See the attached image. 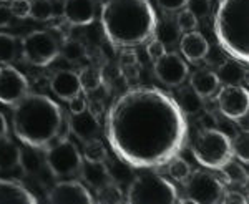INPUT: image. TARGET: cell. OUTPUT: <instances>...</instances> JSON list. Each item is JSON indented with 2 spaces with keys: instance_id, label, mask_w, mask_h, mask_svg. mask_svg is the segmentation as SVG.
I'll use <instances>...</instances> for the list:
<instances>
[{
  "instance_id": "cell-1",
  "label": "cell",
  "mask_w": 249,
  "mask_h": 204,
  "mask_svg": "<svg viewBox=\"0 0 249 204\" xmlns=\"http://www.w3.org/2000/svg\"><path fill=\"white\" fill-rule=\"evenodd\" d=\"M186 115L155 86L130 88L107 113V138L116 158L133 170H155L178 156L188 138Z\"/></svg>"
},
{
  "instance_id": "cell-2",
  "label": "cell",
  "mask_w": 249,
  "mask_h": 204,
  "mask_svg": "<svg viewBox=\"0 0 249 204\" xmlns=\"http://www.w3.org/2000/svg\"><path fill=\"white\" fill-rule=\"evenodd\" d=\"M12 108L14 133L25 146L45 150L62 138L63 128L68 126L62 106L47 95L27 93Z\"/></svg>"
},
{
  "instance_id": "cell-3",
  "label": "cell",
  "mask_w": 249,
  "mask_h": 204,
  "mask_svg": "<svg viewBox=\"0 0 249 204\" xmlns=\"http://www.w3.org/2000/svg\"><path fill=\"white\" fill-rule=\"evenodd\" d=\"M102 27L113 47H136L153 37L158 15L150 0H107Z\"/></svg>"
},
{
  "instance_id": "cell-4",
  "label": "cell",
  "mask_w": 249,
  "mask_h": 204,
  "mask_svg": "<svg viewBox=\"0 0 249 204\" xmlns=\"http://www.w3.org/2000/svg\"><path fill=\"white\" fill-rule=\"evenodd\" d=\"M249 0H221L214 14V35L219 47L243 65L249 63Z\"/></svg>"
},
{
  "instance_id": "cell-5",
  "label": "cell",
  "mask_w": 249,
  "mask_h": 204,
  "mask_svg": "<svg viewBox=\"0 0 249 204\" xmlns=\"http://www.w3.org/2000/svg\"><path fill=\"white\" fill-rule=\"evenodd\" d=\"M123 203L130 204H179L184 199L179 198L178 189L171 181L153 171L143 170L126 191Z\"/></svg>"
},
{
  "instance_id": "cell-6",
  "label": "cell",
  "mask_w": 249,
  "mask_h": 204,
  "mask_svg": "<svg viewBox=\"0 0 249 204\" xmlns=\"http://www.w3.org/2000/svg\"><path fill=\"white\" fill-rule=\"evenodd\" d=\"M191 153L208 170H221L232 159L231 139L216 128H203L191 141Z\"/></svg>"
},
{
  "instance_id": "cell-7",
  "label": "cell",
  "mask_w": 249,
  "mask_h": 204,
  "mask_svg": "<svg viewBox=\"0 0 249 204\" xmlns=\"http://www.w3.org/2000/svg\"><path fill=\"white\" fill-rule=\"evenodd\" d=\"M45 165L50 173L58 179H77L80 178L83 166V156L68 136H62L45 151Z\"/></svg>"
},
{
  "instance_id": "cell-8",
  "label": "cell",
  "mask_w": 249,
  "mask_h": 204,
  "mask_svg": "<svg viewBox=\"0 0 249 204\" xmlns=\"http://www.w3.org/2000/svg\"><path fill=\"white\" fill-rule=\"evenodd\" d=\"M60 55L58 42L45 30H35L22 38V57L34 67H48Z\"/></svg>"
},
{
  "instance_id": "cell-9",
  "label": "cell",
  "mask_w": 249,
  "mask_h": 204,
  "mask_svg": "<svg viewBox=\"0 0 249 204\" xmlns=\"http://www.w3.org/2000/svg\"><path fill=\"white\" fill-rule=\"evenodd\" d=\"M224 194V185L210 171H195L186 179V196L184 203L195 204H218Z\"/></svg>"
},
{
  "instance_id": "cell-10",
  "label": "cell",
  "mask_w": 249,
  "mask_h": 204,
  "mask_svg": "<svg viewBox=\"0 0 249 204\" xmlns=\"http://www.w3.org/2000/svg\"><path fill=\"white\" fill-rule=\"evenodd\" d=\"M29 93V80L15 67L0 65V103L14 106Z\"/></svg>"
},
{
  "instance_id": "cell-11",
  "label": "cell",
  "mask_w": 249,
  "mask_h": 204,
  "mask_svg": "<svg viewBox=\"0 0 249 204\" xmlns=\"http://www.w3.org/2000/svg\"><path fill=\"white\" fill-rule=\"evenodd\" d=\"M218 108L221 115H224L228 119H232V121H238V119L248 117V90L241 85H224L218 93Z\"/></svg>"
},
{
  "instance_id": "cell-12",
  "label": "cell",
  "mask_w": 249,
  "mask_h": 204,
  "mask_svg": "<svg viewBox=\"0 0 249 204\" xmlns=\"http://www.w3.org/2000/svg\"><path fill=\"white\" fill-rule=\"evenodd\" d=\"M50 204H93L90 189L78 179H62L50 189L47 196Z\"/></svg>"
},
{
  "instance_id": "cell-13",
  "label": "cell",
  "mask_w": 249,
  "mask_h": 204,
  "mask_svg": "<svg viewBox=\"0 0 249 204\" xmlns=\"http://www.w3.org/2000/svg\"><path fill=\"white\" fill-rule=\"evenodd\" d=\"M153 68L160 82L168 86H179L190 73L186 62L175 51H166L161 58L156 60Z\"/></svg>"
},
{
  "instance_id": "cell-14",
  "label": "cell",
  "mask_w": 249,
  "mask_h": 204,
  "mask_svg": "<svg viewBox=\"0 0 249 204\" xmlns=\"http://www.w3.org/2000/svg\"><path fill=\"white\" fill-rule=\"evenodd\" d=\"M62 12L70 25L87 27L95 20V0H65Z\"/></svg>"
},
{
  "instance_id": "cell-15",
  "label": "cell",
  "mask_w": 249,
  "mask_h": 204,
  "mask_svg": "<svg viewBox=\"0 0 249 204\" xmlns=\"http://www.w3.org/2000/svg\"><path fill=\"white\" fill-rule=\"evenodd\" d=\"M179 51H181V55L188 62H201L210 53V43H208L204 35L199 34V32H184V35L179 38Z\"/></svg>"
},
{
  "instance_id": "cell-16",
  "label": "cell",
  "mask_w": 249,
  "mask_h": 204,
  "mask_svg": "<svg viewBox=\"0 0 249 204\" xmlns=\"http://www.w3.org/2000/svg\"><path fill=\"white\" fill-rule=\"evenodd\" d=\"M68 128L83 143L88 141V139L96 138L100 135V131H102L98 118L95 115H91L88 110L77 115H71V118L68 119Z\"/></svg>"
},
{
  "instance_id": "cell-17",
  "label": "cell",
  "mask_w": 249,
  "mask_h": 204,
  "mask_svg": "<svg viewBox=\"0 0 249 204\" xmlns=\"http://www.w3.org/2000/svg\"><path fill=\"white\" fill-rule=\"evenodd\" d=\"M50 88L60 100H65V102L77 97L82 91L78 73L71 70H58L50 80Z\"/></svg>"
},
{
  "instance_id": "cell-18",
  "label": "cell",
  "mask_w": 249,
  "mask_h": 204,
  "mask_svg": "<svg viewBox=\"0 0 249 204\" xmlns=\"http://www.w3.org/2000/svg\"><path fill=\"white\" fill-rule=\"evenodd\" d=\"M37 198L23 185L0 178V204H37Z\"/></svg>"
},
{
  "instance_id": "cell-19",
  "label": "cell",
  "mask_w": 249,
  "mask_h": 204,
  "mask_svg": "<svg viewBox=\"0 0 249 204\" xmlns=\"http://www.w3.org/2000/svg\"><path fill=\"white\" fill-rule=\"evenodd\" d=\"M191 88L203 98H210L216 91L219 90V78L216 75V71L208 70V68H201V70H196L190 78Z\"/></svg>"
},
{
  "instance_id": "cell-20",
  "label": "cell",
  "mask_w": 249,
  "mask_h": 204,
  "mask_svg": "<svg viewBox=\"0 0 249 204\" xmlns=\"http://www.w3.org/2000/svg\"><path fill=\"white\" fill-rule=\"evenodd\" d=\"M80 178H83L87 181V185L90 187H100L102 185H105L108 181H113L110 171L105 163H90L85 161L82 166V173H80Z\"/></svg>"
},
{
  "instance_id": "cell-21",
  "label": "cell",
  "mask_w": 249,
  "mask_h": 204,
  "mask_svg": "<svg viewBox=\"0 0 249 204\" xmlns=\"http://www.w3.org/2000/svg\"><path fill=\"white\" fill-rule=\"evenodd\" d=\"M216 75H218L219 82L224 83V85H241L246 80L248 71L246 65H243L238 60L231 58L228 62H224L223 65H219Z\"/></svg>"
},
{
  "instance_id": "cell-22",
  "label": "cell",
  "mask_w": 249,
  "mask_h": 204,
  "mask_svg": "<svg viewBox=\"0 0 249 204\" xmlns=\"http://www.w3.org/2000/svg\"><path fill=\"white\" fill-rule=\"evenodd\" d=\"M20 151L22 148L9 139V136L0 139V171H14L20 168Z\"/></svg>"
},
{
  "instance_id": "cell-23",
  "label": "cell",
  "mask_w": 249,
  "mask_h": 204,
  "mask_svg": "<svg viewBox=\"0 0 249 204\" xmlns=\"http://www.w3.org/2000/svg\"><path fill=\"white\" fill-rule=\"evenodd\" d=\"M175 102L178 103L179 110H181L184 115H190V117L198 115L204 106L203 97H199L191 86H186V88H183V90H179Z\"/></svg>"
},
{
  "instance_id": "cell-24",
  "label": "cell",
  "mask_w": 249,
  "mask_h": 204,
  "mask_svg": "<svg viewBox=\"0 0 249 204\" xmlns=\"http://www.w3.org/2000/svg\"><path fill=\"white\" fill-rule=\"evenodd\" d=\"M120 71L126 80H136L140 77V71H142V65L138 62V55L135 50H131V47L123 49L118 58Z\"/></svg>"
},
{
  "instance_id": "cell-25",
  "label": "cell",
  "mask_w": 249,
  "mask_h": 204,
  "mask_svg": "<svg viewBox=\"0 0 249 204\" xmlns=\"http://www.w3.org/2000/svg\"><path fill=\"white\" fill-rule=\"evenodd\" d=\"M95 203L100 204H120L124 201V196L118 186L115 185V181H108L100 187H96L95 193Z\"/></svg>"
},
{
  "instance_id": "cell-26",
  "label": "cell",
  "mask_w": 249,
  "mask_h": 204,
  "mask_svg": "<svg viewBox=\"0 0 249 204\" xmlns=\"http://www.w3.org/2000/svg\"><path fill=\"white\" fill-rule=\"evenodd\" d=\"M18 53V42L14 35L0 32V65L14 63Z\"/></svg>"
},
{
  "instance_id": "cell-27",
  "label": "cell",
  "mask_w": 249,
  "mask_h": 204,
  "mask_svg": "<svg viewBox=\"0 0 249 204\" xmlns=\"http://www.w3.org/2000/svg\"><path fill=\"white\" fill-rule=\"evenodd\" d=\"M78 80H80V86L85 93H91V91H96L100 86L103 85V75L98 68L93 67H87L83 68L78 73Z\"/></svg>"
},
{
  "instance_id": "cell-28",
  "label": "cell",
  "mask_w": 249,
  "mask_h": 204,
  "mask_svg": "<svg viewBox=\"0 0 249 204\" xmlns=\"http://www.w3.org/2000/svg\"><path fill=\"white\" fill-rule=\"evenodd\" d=\"M107 158H108L107 148L98 138L85 141V146H83V161L107 163Z\"/></svg>"
},
{
  "instance_id": "cell-29",
  "label": "cell",
  "mask_w": 249,
  "mask_h": 204,
  "mask_svg": "<svg viewBox=\"0 0 249 204\" xmlns=\"http://www.w3.org/2000/svg\"><path fill=\"white\" fill-rule=\"evenodd\" d=\"M219 171L224 174V178H226V181L230 183V185H236V186H246L248 185L246 170H244L239 163L232 161V159H230V161L221 168Z\"/></svg>"
},
{
  "instance_id": "cell-30",
  "label": "cell",
  "mask_w": 249,
  "mask_h": 204,
  "mask_svg": "<svg viewBox=\"0 0 249 204\" xmlns=\"http://www.w3.org/2000/svg\"><path fill=\"white\" fill-rule=\"evenodd\" d=\"M20 168L25 171L27 174L38 173L42 170V156L38 154L37 148H23L20 151Z\"/></svg>"
},
{
  "instance_id": "cell-31",
  "label": "cell",
  "mask_w": 249,
  "mask_h": 204,
  "mask_svg": "<svg viewBox=\"0 0 249 204\" xmlns=\"http://www.w3.org/2000/svg\"><path fill=\"white\" fill-rule=\"evenodd\" d=\"M155 38H158L160 42L163 43L164 47L166 45H173V43H176L179 40V35H181V32H179L178 25L173 22H163V23H158L155 29Z\"/></svg>"
},
{
  "instance_id": "cell-32",
  "label": "cell",
  "mask_w": 249,
  "mask_h": 204,
  "mask_svg": "<svg viewBox=\"0 0 249 204\" xmlns=\"http://www.w3.org/2000/svg\"><path fill=\"white\" fill-rule=\"evenodd\" d=\"M30 17L38 22H48L55 17V7L52 0H34L30 2Z\"/></svg>"
},
{
  "instance_id": "cell-33",
  "label": "cell",
  "mask_w": 249,
  "mask_h": 204,
  "mask_svg": "<svg viewBox=\"0 0 249 204\" xmlns=\"http://www.w3.org/2000/svg\"><path fill=\"white\" fill-rule=\"evenodd\" d=\"M166 165H168V174H170L171 178L175 179V181L184 183L188 178H190L191 166L188 165V163L184 161L183 158H178V156H175V158L170 159Z\"/></svg>"
},
{
  "instance_id": "cell-34",
  "label": "cell",
  "mask_w": 249,
  "mask_h": 204,
  "mask_svg": "<svg viewBox=\"0 0 249 204\" xmlns=\"http://www.w3.org/2000/svg\"><path fill=\"white\" fill-rule=\"evenodd\" d=\"M231 150L232 156L239 159L241 163L249 161V139H248V130H241L236 135L234 139H231Z\"/></svg>"
},
{
  "instance_id": "cell-35",
  "label": "cell",
  "mask_w": 249,
  "mask_h": 204,
  "mask_svg": "<svg viewBox=\"0 0 249 204\" xmlns=\"http://www.w3.org/2000/svg\"><path fill=\"white\" fill-rule=\"evenodd\" d=\"M60 53L63 55V58L68 62H80V60L85 58L87 49L80 40H65Z\"/></svg>"
},
{
  "instance_id": "cell-36",
  "label": "cell",
  "mask_w": 249,
  "mask_h": 204,
  "mask_svg": "<svg viewBox=\"0 0 249 204\" xmlns=\"http://www.w3.org/2000/svg\"><path fill=\"white\" fill-rule=\"evenodd\" d=\"M175 23L178 25L179 32H191L196 30V27H198V18H196V15L188 7H183L181 12L176 15Z\"/></svg>"
},
{
  "instance_id": "cell-37",
  "label": "cell",
  "mask_w": 249,
  "mask_h": 204,
  "mask_svg": "<svg viewBox=\"0 0 249 204\" xmlns=\"http://www.w3.org/2000/svg\"><path fill=\"white\" fill-rule=\"evenodd\" d=\"M9 9L12 12V17L25 20L30 17V0H10Z\"/></svg>"
},
{
  "instance_id": "cell-38",
  "label": "cell",
  "mask_w": 249,
  "mask_h": 204,
  "mask_svg": "<svg viewBox=\"0 0 249 204\" xmlns=\"http://www.w3.org/2000/svg\"><path fill=\"white\" fill-rule=\"evenodd\" d=\"M186 7L193 14L196 15V18H204L210 15L211 12V0H188Z\"/></svg>"
},
{
  "instance_id": "cell-39",
  "label": "cell",
  "mask_w": 249,
  "mask_h": 204,
  "mask_svg": "<svg viewBox=\"0 0 249 204\" xmlns=\"http://www.w3.org/2000/svg\"><path fill=\"white\" fill-rule=\"evenodd\" d=\"M146 53H148V57H150L151 62L155 63L156 60H160L164 53H166V47H164L158 38H153L146 45Z\"/></svg>"
},
{
  "instance_id": "cell-40",
  "label": "cell",
  "mask_w": 249,
  "mask_h": 204,
  "mask_svg": "<svg viewBox=\"0 0 249 204\" xmlns=\"http://www.w3.org/2000/svg\"><path fill=\"white\" fill-rule=\"evenodd\" d=\"M156 3L160 5V9L164 12H178L183 7H186L188 0H156Z\"/></svg>"
},
{
  "instance_id": "cell-41",
  "label": "cell",
  "mask_w": 249,
  "mask_h": 204,
  "mask_svg": "<svg viewBox=\"0 0 249 204\" xmlns=\"http://www.w3.org/2000/svg\"><path fill=\"white\" fill-rule=\"evenodd\" d=\"M68 110H70L71 115H77V113H82V111L87 110V102L83 97H80V93L77 97L70 98L68 100Z\"/></svg>"
},
{
  "instance_id": "cell-42",
  "label": "cell",
  "mask_w": 249,
  "mask_h": 204,
  "mask_svg": "<svg viewBox=\"0 0 249 204\" xmlns=\"http://www.w3.org/2000/svg\"><path fill=\"white\" fill-rule=\"evenodd\" d=\"M221 203H224V204H246L248 199H246V196L238 193V191H230V193L223 194Z\"/></svg>"
},
{
  "instance_id": "cell-43",
  "label": "cell",
  "mask_w": 249,
  "mask_h": 204,
  "mask_svg": "<svg viewBox=\"0 0 249 204\" xmlns=\"http://www.w3.org/2000/svg\"><path fill=\"white\" fill-rule=\"evenodd\" d=\"M12 22V12L7 5H3V2L0 3V29L9 27Z\"/></svg>"
},
{
  "instance_id": "cell-44",
  "label": "cell",
  "mask_w": 249,
  "mask_h": 204,
  "mask_svg": "<svg viewBox=\"0 0 249 204\" xmlns=\"http://www.w3.org/2000/svg\"><path fill=\"white\" fill-rule=\"evenodd\" d=\"M9 136V123H7L5 115L0 111V139L7 138Z\"/></svg>"
},
{
  "instance_id": "cell-45",
  "label": "cell",
  "mask_w": 249,
  "mask_h": 204,
  "mask_svg": "<svg viewBox=\"0 0 249 204\" xmlns=\"http://www.w3.org/2000/svg\"><path fill=\"white\" fill-rule=\"evenodd\" d=\"M87 106H88V111H90L91 115H95L96 118L103 113V103L102 102H91L90 105H87Z\"/></svg>"
},
{
  "instance_id": "cell-46",
  "label": "cell",
  "mask_w": 249,
  "mask_h": 204,
  "mask_svg": "<svg viewBox=\"0 0 249 204\" xmlns=\"http://www.w3.org/2000/svg\"><path fill=\"white\" fill-rule=\"evenodd\" d=\"M201 123H203V126L204 128H214V118L211 117V115H206V117H203L201 119Z\"/></svg>"
},
{
  "instance_id": "cell-47",
  "label": "cell",
  "mask_w": 249,
  "mask_h": 204,
  "mask_svg": "<svg viewBox=\"0 0 249 204\" xmlns=\"http://www.w3.org/2000/svg\"><path fill=\"white\" fill-rule=\"evenodd\" d=\"M0 2H10V0H0Z\"/></svg>"
}]
</instances>
